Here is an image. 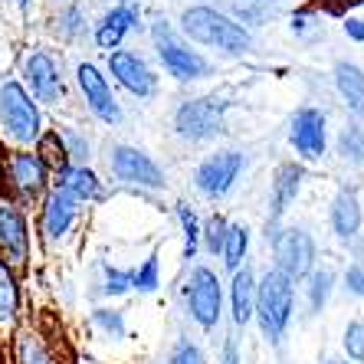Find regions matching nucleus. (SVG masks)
<instances>
[{"instance_id": "nucleus-1", "label": "nucleus", "mask_w": 364, "mask_h": 364, "mask_svg": "<svg viewBox=\"0 0 364 364\" xmlns=\"http://www.w3.org/2000/svg\"><path fill=\"white\" fill-rule=\"evenodd\" d=\"M181 30L200 46H213V50H223L230 56H243L253 46V36L243 23H237L233 17L213 7H187L181 14Z\"/></svg>"}, {"instance_id": "nucleus-2", "label": "nucleus", "mask_w": 364, "mask_h": 364, "mask_svg": "<svg viewBox=\"0 0 364 364\" xmlns=\"http://www.w3.org/2000/svg\"><path fill=\"white\" fill-rule=\"evenodd\" d=\"M292 305H296V289L292 279L282 276L276 266L266 269V276L256 282V309L253 315L259 318V328L269 341H279L292 318Z\"/></svg>"}, {"instance_id": "nucleus-3", "label": "nucleus", "mask_w": 364, "mask_h": 364, "mask_svg": "<svg viewBox=\"0 0 364 364\" xmlns=\"http://www.w3.org/2000/svg\"><path fill=\"white\" fill-rule=\"evenodd\" d=\"M0 125L14 141L20 144H33L40 138V109H36L33 95L26 92L17 79H7L0 85Z\"/></svg>"}, {"instance_id": "nucleus-4", "label": "nucleus", "mask_w": 364, "mask_h": 364, "mask_svg": "<svg viewBox=\"0 0 364 364\" xmlns=\"http://www.w3.org/2000/svg\"><path fill=\"white\" fill-rule=\"evenodd\" d=\"M227 109H230V102L217 99V95L187 99L174 112V132L184 141H210V138L227 132Z\"/></svg>"}, {"instance_id": "nucleus-5", "label": "nucleus", "mask_w": 364, "mask_h": 364, "mask_svg": "<svg viewBox=\"0 0 364 364\" xmlns=\"http://www.w3.org/2000/svg\"><path fill=\"white\" fill-rule=\"evenodd\" d=\"M151 36H154V46H158V56H161L164 69H168L174 79L191 82V79L210 76V63L203 60L197 50L184 46V43L178 40V33L168 26V20H158V23L151 26Z\"/></svg>"}, {"instance_id": "nucleus-6", "label": "nucleus", "mask_w": 364, "mask_h": 364, "mask_svg": "<svg viewBox=\"0 0 364 364\" xmlns=\"http://www.w3.org/2000/svg\"><path fill=\"white\" fill-rule=\"evenodd\" d=\"M184 299H187V312L200 328H213L220 322V305H223V289L217 272L207 266H194L191 276L184 282Z\"/></svg>"}, {"instance_id": "nucleus-7", "label": "nucleus", "mask_w": 364, "mask_h": 364, "mask_svg": "<svg viewBox=\"0 0 364 364\" xmlns=\"http://www.w3.org/2000/svg\"><path fill=\"white\" fill-rule=\"evenodd\" d=\"M272 250H276V269L282 276H289L292 282L305 279L315 269V240L302 227H289L282 233H276Z\"/></svg>"}, {"instance_id": "nucleus-8", "label": "nucleus", "mask_w": 364, "mask_h": 364, "mask_svg": "<svg viewBox=\"0 0 364 364\" xmlns=\"http://www.w3.org/2000/svg\"><path fill=\"white\" fill-rule=\"evenodd\" d=\"M246 158L240 151H217L210 158H203L194 171V184L203 197L210 200H220V197L230 194V187L237 184L240 171H243Z\"/></svg>"}, {"instance_id": "nucleus-9", "label": "nucleus", "mask_w": 364, "mask_h": 364, "mask_svg": "<svg viewBox=\"0 0 364 364\" xmlns=\"http://www.w3.org/2000/svg\"><path fill=\"white\" fill-rule=\"evenodd\" d=\"M109 168H112V174H115L119 181H125V184L151 187V191H161L164 187V171L158 168L144 151L132 148V144H112Z\"/></svg>"}, {"instance_id": "nucleus-10", "label": "nucleus", "mask_w": 364, "mask_h": 364, "mask_svg": "<svg viewBox=\"0 0 364 364\" xmlns=\"http://www.w3.org/2000/svg\"><path fill=\"white\" fill-rule=\"evenodd\" d=\"M289 141H292V148L299 151V158H305V161H318V158L325 154V144H328L325 112L312 109V105H302V109L292 115Z\"/></svg>"}, {"instance_id": "nucleus-11", "label": "nucleus", "mask_w": 364, "mask_h": 364, "mask_svg": "<svg viewBox=\"0 0 364 364\" xmlns=\"http://www.w3.org/2000/svg\"><path fill=\"white\" fill-rule=\"evenodd\" d=\"M305 181L302 164L282 161L272 174V191H269V217H266V237L279 233V220L286 217V210L292 207V200L299 197V187Z\"/></svg>"}, {"instance_id": "nucleus-12", "label": "nucleus", "mask_w": 364, "mask_h": 364, "mask_svg": "<svg viewBox=\"0 0 364 364\" xmlns=\"http://www.w3.org/2000/svg\"><path fill=\"white\" fill-rule=\"evenodd\" d=\"M76 76H79V89H82V95H85V102H89V109H92L95 119L105 122V125H119L122 105H119V99L112 95L109 79L102 76L92 63H79Z\"/></svg>"}, {"instance_id": "nucleus-13", "label": "nucleus", "mask_w": 364, "mask_h": 364, "mask_svg": "<svg viewBox=\"0 0 364 364\" xmlns=\"http://www.w3.org/2000/svg\"><path fill=\"white\" fill-rule=\"evenodd\" d=\"M109 69H112V76L119 79L132 95H138V99H148V95L158 92V76H154L151 66H148L138 53L112 50L109 53Z\"/></svg>"}, {"instance_id": "nucleus-14", "label": "nucleus", "mask_w": 364, "mask_h": 364, "mask_svg": "<svg viewBox=\"0 0 364 364\" xmlns=\"http://www.w3.org/2000/svg\"><path fill=\"white\" fill-rule=\"evenodd\" d=\"M23 82L33 92V99L40 102H60L63 95V76L60 66L53 63L50 53H30L23 60Z\"/></svg>"}, {"instance_id": "nucleus-15", "label": "nucleus", "mask_w": 364, "mask_h": 364, "mask_svg": "<svg viewBox=\"0 0 364 364\" xmlns=\"http://www.w3.org/2000/svg\"><path fill=\"white\" fill-rule=\"evenodd\" d=\"M26 250H30V237H26L23 213L14 203H0V253L14 266H20L26 263Z\"/></svg>"}, {"instance_id": "nucleus-16", "label": "nucleus", "mask_w": 364, "mask_h": 364, "mask_svg": "<svg viewBox=\"0 0 364 364\" xmlns=\"http://www.w3.org/2000/svg\"><path fill=\"white\" fill-rule=\"evenodd\" d=\"M138 20H141V10H138L135 4H119V7H112L109 14L99 20V26H95V43L109 53L119 50L122 40L138 26Z\"/></svg>"}, {"instance_id": "nucleus-17", "label": "nucleus", "mask_w": 364, "mask_h": 364, "mask_svg": "<svg viewBox=\"0 0 364 364\" xmlns=\"http://www.w3.org/2000/svg\"><path fill=\"white\" fill-rule=\"evenodd\" d=\"M76 213H79V203L66 191H60V187L50 191L46 207H43V230H46V237L63 240L73 230V223H76Z\"/></svg>"}, {"instance_id": "nucleus-18", "label": "nucleus", "mask_w": 364, "mask_h": 364, "mask_svg": "<svg viewBox=\"0 0 364 364\" xmlns=\"http://www.w3.org/2000/svg\"><path fill=\"white\" fill-rule=\"evenodd\" d=\"M361 220H364V213H361L358 194L351 187H341L338 194H335V200H331V230H335V237H341V240L358 237Z\"/></svg>"}, {"instance_id": "nucleus-19", "label": "nucleus", "mask_w": 364, "mask_h": 364, "mask_svg": "<svg viewBox=\"0 0 364 364\" xmlns=\"http://www.w3.org/2000/svg\"><path fill=\"white\" fill-rule=\"evenodd\" d=\"M60 191H66L69 197L76 203H89V200H102V181L95 178L92 171L85 168V164H66L60 171Z\"/></svg>"}, {"instance_id": "nucleus-20", "label": "nucleus", "mask_w": 364, "mask_h": 364, "mask_svg": "<svg viewBox=\"0 0 364 364\" xmlns=\"http://www.w3.org/2000/svg\"><path fill=\"white\" fill-rule=\"evenodd\" d=\"M335 89H338V95L345 99L348 112L361 119L364 115V69L358 66V63L338 60L335 63Z\"/></svg>"}, {"instance_id": "nucleus-21", "label": "nucleus", "mask_w": 364, "mask_h": 364, "mask_svg": "<svg viewBox=\"0 0 364 364\" xmlns=\"http://www.w3.org/2000/svg\"><path fill=\"white\" fill-rule=\"evenodd\" d=\"M230 309H233V322L246 325L253 318L256 309V276L250 266L233 272V282H230Z\"/></svg>"}, {"instance_id": "nucleus-22", "label": "nucleus", "mask_w": 364, "mask_h": 364, "mask_svg": "<svg viewBox=\"0 0 364 364\" xmlns=\"http://www.w3.org/2000/svg\"><path fill=\"white\" fill-rule=\"evenodd\" d=\"M10 171H14V181H17V187L26 197L43 194V187H46V161L40 154H17L10 161Z\"/></svg>"}, {"instance_id": "nucleus-23", "label": "nucleus", "mask_w": 364, "mask_h": 364, "mask_svg": "<svg viewBox=\"0 0 364 364\" xmlns=\"http://www.w3.org/2000/svg\"><path fill=\"white\" fill-rule=\"evenodd\" d=\"M246 250H250V227H246V223H230V227H227V240H223V250H220L223 263H227L230 272L240 269Z\"/></svg>"}, {"instance_id": "nucleus-24", "label": "nucleus", "mask_w": 364, "mask_h": 364, "mask_svg": "<svg viewBox=\"0 0 364 364\" xmlns=\"http://www.w3.org/2000/svg\"><path fill=\"white\" fill-rule=\"evenodd\" d=\"M331 286H335V272L331 269L309 272V305H312V312H322L325 309V302L331 296Z\"/></svg>"}, {"instance_id": "nucleus-25", "label": "nucleus", "mask_w": 364, "mask_h": 364, "mask_svg": "<svg viewBox=\"0 0 364 364\" xmlns=\"http://www.w3.org/2000/svg\"><path fill=\"white\" fill-rule=\"evenodd\" d=\"M338 154L351 164H364V128L361 125H348L338 135Z\"/></svg>"}, {"instance_id": "nucleus-26", "label": "nucleus", "mask_w": 364, "mask_h": 364, "mask_svg": "<svg viewBox=\"0 0 364 364\" xmlns=\"http://www.w3.org/2000/svg\"><path fill=\"white\" fill-rule=\"evenodd\" d=\"M178 220L181 230H184V259H194L197 246H200V223H197V213L187 207V203H178Z\"/></svg>"}, {"instance_id": "nucleus-27", "label": "nucleus", "mask_w": 364, "mask_h": 364, "mask_svg": "<svg viewBox=\"0 0 364 364\" xmlns=\"http://www.w3.org/2000/svg\"><path fill=\"white\" fill-rule=\"evenodd\" d=\"M17 302H20V296H17V282H14V276H10V269H7V263L0 259V318H14L17 315Z\"/></svg>"}, {"instance_id": "nucleus-28", "label": "nucleus", "mask_w": 364, "mask_h": 364, "mask_svg": "<svg viewBox=\"0 0 364 364\" xmlns=\"http://www.w3.org/2000/svg\"><path fill=\"white\" fill-rule=\"evenodd\" d=\"M17 358L20 364H53L50 351H46V345H43L36 335H20L17 341Z\"/></svg>"}, {"instance_id": "nucleus-29", "label": "nucleus", "mask_w": 364, "mask_h": 364, "mask_svg": "<svg viewBox=\"0 0 364 364\" xmlns=\"http://www.w3.org/2000/svg\"><path fill=\"white\" fill-rule=\"evenodd\" d=\"M227 227L230 223L223 220L220 213H213V217H207V223H203V230H200V237H203V246L210 250L213 256L223 250V240H227Z\"/></svg>"}, {"instance_id": "nucleus-30", "label": "nucleus", "mask_w": 364, "mask_h": 364, "mask_svg": "<svg viewBox=\"0 0 364 364\" xmlns=\"http://www.w3.org/2000/svg\"><path fill=\"white\" fill-rule=\"evenodd\" d=\"M161 286V263H158V253H151L141 263V269H135V289L138 292H154Z\"/></svg>"}, {"instance_id": "nucleus-31", "label": "nucleus", "mask_w": 364, "mask_h": 364, "mask_svg": "<svg viewBox=\"0 0 364 364\" xmlns=\"http://www.w3.org/2000/svg\"><path fill=\"white\" fill-rule=\"evenodd\" d=\"M128 289H135V269L105 266V286H102V292H105V296H122Z\"/></svg>"}, {"instance_id": "nucleus-32", "label": "nucleus", "mask_w": 364, "mask_h": 364, "mask_svg": "<svg viewBox=\"0 0 364 364\" xmlns=\"http://www.w3.org/2000/svg\"><path fill=\"white\" fill-rule=\"evenodd\" d=\"M92 322L99 325L102 331H109L112 338H122V335H125V318H122V312H115V309H95Z\"/></svg>"}, {"instance_id": "nucleus-33", "label": "nucleus", "mask_w": 364, "mask_h": 364, "mask_svg": "<svg viewBox=\"0 0 364 364\" xmlns=\"http://www.w3.org/2000/svg\"><path fill=\"white\" fill-rule=\"evenodd\" d=\"M345 351L355 364H364V322H351L345 328Z\"/></svg>"}, {"instance_id": "nucleus-34", "label": "nucleus", "mask_w": 364, "mask_h": 364, "mask_svg": "<svg viewBox=\"0 0 364 364\" xmlns=\"http://www.w3.org/2000/svg\"><path fill=\"white\" fill-rule=\"evenodd\" d=\"M60 141L66 144L63 151H66V158H73V161H85L89 158V141H85L79 132H73V128H63L60 132Z\"/></svg>"}, {"instance_id": "nucleus-35", "label": "nucleus", "mask_w": 364, "mask_h": 364, "mask_svg": "<svg viewBox=\"0 0 364 364\" xmlns=\"http://www.w3.org/2000/svg\"><path fill=\"white\" fill-rule=\"evenodd\" d=\"M168 364H203V355H200V348H197L194 341H178L174 351H171Z\"/></svg>"}, {"instance_id": "nucleus-36", "label": "nucleus", "mask_w": 364, "mask_h": 364, "mask_svg": "<svg viewBox=\"0 0 364 364\" xmlns=\"http://www.w3.org/2000/svg\"><path fill=\"white\" fill-rule=\"evenodd\" d=\"M345 286L351 296H364V266L355 263V266H348L345 269Z\"/></svg>"}, {"instance_id": "nucleus-37", "label": "nucleus", "mask_w": 364, "mask_h": 364, "mask_svg": "<svg viewBox=\"0 0 364 364\" xmlns=\"http://www.w3.org/2000/svg\"><path fill=\"white\" fill-rule=\"evenodd\" d=\"M60 23H63V33H66V36H76L79 30H82V26H79V23H82V14H79V7H69L66 14L60 17Z\"/></svg>"}, {"instance_id": "nucleus-38", "label": "nucleus", "mask_w": 364, "mask_h": 364, "mask_svg": "<svg viewBox=\"0 0 364 364\" xmlns=\"http://www.w3.org/2000/svg\"><path fill=\"white\" fill-rule=\"evenodd\" d=\"M345 33L351 36L355 43H364V20H358V17H348L345 20Z\"/></svg>"}, {"instance_id": "nucleus-39", "label": "nucleus", "mask_w": 364, "mask_h": 364, "mask_svg": "<svg viewBox=\"0 0 364 364\" xmlns=\"http://www.w3.org/2000/svg\"><path fill=\"white\" fill-rule=\"evenodd\" d=\"M220 364H240V348H237V341L230 338L227 345H223V358H220Z\"/></svg>"}, {"instance_id": "nucleus-40", "label": "nucleus", "mask_w": 364, "mask_h": 364, "mask_svg": "<svg viewBox=\"0 0 364 364\" xmlns=\"http://www.w3.org/2000/svg\"><path fill=\"white\" fill-rule=\"evenodd\" d=\"M243 4H269V0H243Z\"/></svg>"}, {"instance_id": "nucleus-41", "label": "nucleus", "mask_w": 364, "mask_h": 364, "mask_svg": "<svg viewBox=\"0 0 364 364\" xmlns=\"http://www.w3.org/2000/svg\"><path fill=\"white\" fill-rule=\"evenodd\" d=\"M17 4H20V7H26V0H17Z\"/></svg>"}, {"instance_id": "nucleus-42", "label": "nucleus", "mask_w": 364, "mask_h": 364, "mask_svg": "<svg viewBox=\"0 0 364 364\" xmlns=\"http://www.w3.org/2000/svg\"><path fill=\"white\" fill-rule=\"evenodd\" d=\"M331 364H338V361H331Z\"/></svg>"}]
</instances>
